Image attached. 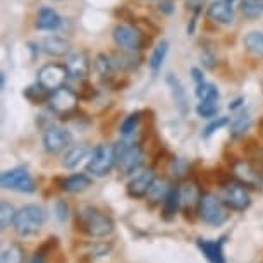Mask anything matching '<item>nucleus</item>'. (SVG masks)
<instances>
[{"instance_id": "1", "label": "nucleus", "mask_w": 263, "mask_h": 263, "mask_svg": "<svg viewBox=\"0 0 263 263\" xmlns=\"http://www.w3.org/2000/svg\"><path fill=\"white\" fill-rule=\"evenodd\" d=\"M76 229L91 237H105L114 231V220L95 206H83L76 215Z\"/></svg>"}, {"instance_id": "2", "label": "nucleus", "mask_w": 263, "mask_h": 263, "mask_svg": "<svg viewBox=\"0 0 263 263\" xmlns=\"http://www.w3.org/2000/svg\"><path fill=\"white\" fill-rule=\"evenodd\" d=\"M45 210L38 205H24L16 212L12 227L17 236L21 237H31L38 234L42 226L45 224Z\"/></svg>"}, {"instance_id": "3", "label": "nucleus", "mask_w": 263, "mask_h": 263, "mask_svg": "<svg viewBox=\"0 0 263 263\" xmlns=\"http://www.w3.org/2000/svg\"><path fill=\"white\" fill-rule=\"evenodd\" d=\"M229 210L231 208L226 205V201L222 198H218L213 193H203L198 215L205 224L212 227H220L229 218Z\"/></svg>"}, {"instance_id": "4", "label": "nucleus", "mask_w": 263, "mask_h": 263, "mask_svg": "<svg viewBox=\"0 0 263 263\" xmlns=\"http://www.w3.org/2000/svg\"><path fill=\"white\" fill-rule=\"evenodd\" d=\"M114 148H116V158H117L116 167L124 176L135 174L143 165V162H145V153H143L141 146L129 145L127 141H119L114 145Z\"/></svg>"}, {"instance_id": "5", "label": "nucleus", "mask_w": 263, "mask_h": 263, "mask_svg": "<svg viewBox=\"0 0 263 263\" xmlns=\"http://www.w3.org/2000/svg\"><path fill=\"white\" fill-rule=\"evenodd\" d=\"M116 163H117V158H116V148H114V145L102 143V145H98L95 150L91 152L86 171L90 172L91 176L103 177L112 172Z\"/></svg>"}, {"instance_id": "6", "label": "nucleus", "mask_w": 263, "mask_h": 263, "mask_svg": "<svg viewBox=\"0 0 263 263\" xmlns=\"http://www.w3.org/2000/svg\"><path fill=\"white\" fill-rule=\"evenodd\" d=\"M0 184L4 190H14L19 193H34L36 191V182L24 167H16L11 171L2 172L0 176Z\"/></svg>"}, {"instance_id": "7", "label": "nucleus", "mask_w": 263, "mask_h": 263, "mask_svg": "<svg viewBox=\"0 0 263 263\" xmlns=\"http://www.w3.org/2000/svg\"><path fill=\"white\" fill-rule=\"evenodd\" d=\"M78 102H79V95L72 88H67V86H61L57 90H53L50 93V98H48V105L55 114L59 116H67L71 114L74 108L78 107Z\"/></svg>"}, {"instance_id": "8", "label": "nucleus", "mask_w": 263, "mask_h": 263, "mask_svg": "<svg viewBox=\"0 0 263 263\" xmlns=\"http://www.w3.org/2000/svg\"><path fill=\"white\" fill-rule=\"evenodd\" d=\"M112 38L116 42V45L122 50H140L143 45V34L140 29L129 24H117L112 29Z\"/></svg>"}, {"instance_id": "9", "label": "nucleus", "mask_w": 263, "mask_h": 263, "mask_svg": "<svg viewBox=\"0 0 263 263\" xmlns=\"http://www.w3.org/2000/svg\"><path fill=\"white\" fill-rule=\"evenodd\" d=\"M232 176L237 182H241L246 187H255L258 190L263 177V168L255 167L248 160H234L232 162Z\"/></svg>"}, {"instance_id": "10", "label": "nucleus", "mask_w": 263, "mask_h": 263, "mask_svg": "<svg viewBox=\"0 0 263 263\" xmlns=\"http://www.w3.org/2000/svg\"><path fill=\"white\" fill-rule=\"evenodd\" d=\"M224 201L234 212H245L251 206V196L241 182H227L224 186Z\"/></svg>"}, {"instance_id": "11", "label": "nucleus", "mask_w": 263, "mask_h": 263, "mask_svg": "<svg viewBox=\"0 0 263 263\" xmlns=\"http://www.w3.org/2000/svg\"><path fill=\"white\" fill-rule=\"evenodd\" d=\"M72 143V135L64 127L52 126L43 133V148L50 155H57Z\"/></svg>"}, {"instance_id": "12", "label": "nucleus", "mask_w": 263, "mask_h": 263, "mask_svg": "<svg viewBox=\"0 0 263 263\" xmlns=\"http://www.w3.org/2000/svg\"><path fill=\"white\" fill-rule=\"evenodd\" d=\"M67 78V69L66 66H61V64H47L38 71V83L42 86H45L48 91H53L57 88L64 86Z\"/></svg>"}, {"instance_id": "13", "label": "nucleus", "mask_w": 263, "mask_h": 263, "mask_svg": "<svg viewBox=\"0 0 263 263\" xmlns=\"http://www.w3.org/2000/svg\"><path fill=\"white\" fill-rule=\"evenodd\" d=\"M157 177L153 171H145L141 174H138V176L133 177L131 181L127 182L126 186V193L129 198H133V200H143V198L148 196V193L155 184Z\"/></svg>"}, {"instance_id": "14", "label": "nucleus", "mask_w": 263, "mask_h": 263, "mask_svg": "<svg viewBox=\"0 0 263 263\" xmlns=\"http://www.w3.org/2000/svg\"><path fill=\"white\" fill-rule=\"evenodd\" d=\"M179 191H181V210L186 213V217L193 215V213H198L203 193L200 191L196 182H184L182 186H179Z\"/></svg>"}, {"instance_id": "15", "label": "nucleus", "mask_w": 263, "mask_h": 263, "mask_svg": "<svg viewBox=\"0 0 263 263\" xmlns=\"http://www.w3.org/2000/svg\"><path fill=\"white\" fill-rule=\"evenodd\" d=\"M90 67H91L90 59H88L84 52H72L66 59V69L69 72V78L78 79V81H83V79L88 78Z\"/></svg>"}, {"instance_id": "16", "label": "nucleus", "mask_w": 263, "mask_h": 263, "mask_svg": "<svg viewBox=\"0 0 263 263\" xmlns=\"http://www.w3.org/2000/svg\"><path fill=\"white\" fill-rule=\"evenodd\" d=\"M165 81H167L168 90H171L174 105H176V108L182 114V116H186V114L190 112V100H187V93H186L184 84H182L179 78L174 76V74H168Z\"/></svg>"}, {"instance_id": "17", "label": "nucleus", "mask_w": 263, "mask_h": 263, "mask_svg": "<svg viewBox=\"0 0 263 263\" xmlns=\"http://www.w3.org/2000/svg\"><path fill=\"white\" fill-rule=\"evenodd\" d=\"M227 237L222 236L220 239H198L196 245L200 248V251L205 255V258L210 263H227L224 255V242Z\"/></svg>"}, {"instance_id": "18", "label": "nucleus", "mask_w": 263, "mask_h": 263, "mask_svg": "<svg viewBox=\"0 0 263 263\" xmlns=\"http://www.w3.org/2000/svg\"><path fill=\"white\" fill-rule=\"evenodd\" d=\"M234 0H217L208 7V17L218 24H231L234 21Z\"/></svg>"}, {"instance_id": "19", "label": "nucleus", "mask_w": 263, "mask_h": 263, "mask_svg": "<svg viewBox=\"0 0 263 263\" xmlns=\"http://www.w3.org/2000/svg\"><path fill=\"white\" fill-rule=\"evenodd\" d=\"M42 48H43V52L52 57H62V55H67L69 50H71V43H69V40L66 38L52 34V36H47L42 42Z\"/></svg>"}, {"instance_id": "20", "label": "nucleus", "mask_w": 263, "mask_h": 263, "mask_svg": "<svg viewBox=\"0 0 263 263\" xmlns=\"http://www.w3.org/2000/svg\"><path fill=\"white\" fill-rule=\"evenodd\" d=\"M62 26V17L59 16L57 11H53L52 7H43L38 12L36 17V28L42 31H55Z\"/></svg>"}, {"instance_id": "21", "label": "nucleus", "mask_w": 263, "mask_h": 263, "mask_svg": "<svg viewBox=\"0 0 263 263\" xmlns=\"http://www.w3.org/2000/svg\"><path fill=\"white\" fill-rule=\"evenodd\" d=\"M93 66H95L97 74L103 79V81H112V79L116 78L117 66H116V62H114V59L105 55V53H98L95 57Z\"/></svg>"}, {"instance_id": "22", "label": "nucleus", "mask_w": 263, "mask_h": 263, "mask_svg": "<svg viewBox=\"0 0 263 263\" xmlns=\"http://www.w3.org/2000/svg\"><path fill=\"white\" fill-rule=\"evenodd\" d=\"M91 186V179L86 174H72L61 182V190L66 193H83Z\"/></svg>"}, {"instance_id": "23", "label": "nucleus", "mask_w": 263, "mask_h": 263, "mask_svg": "<svg viewBox=\"0 0 263 263\" xmlns=\"http://www.w3.org/2000/svg\"><path fill=\"white\" fill-rule=\"evenodd\" d=\"M91 152L93 150H90V146H86V145H76V146L69 148L67 153L64 155L62 165L66 168H76L84 158H88V155H91Z\"/></svg>"}, {"instance_id": "24", "label": "nucleus", "mask_w": 263, "mask_h": 263, "mask_svg": "<svg viewBox=\"0 0 263 263\" xmlns=\"http://www.w3.org/2000/svg\"><path fill=\"white\" fill-rule=\"evenodd\" d=\"M163 213H165V218H172L177 212L181 210V191L177 186H171L165 195V200H163Z\"/></svg>"}, {"instance_id": "25", "label": "nucleus", "mask_w": 263, "mask_h": 263, "mask_svg": "<svg viewBox=\"0 0 263 263\" xmlns=\"http://www.w3.org/2000/svg\"><path fill=\"white\" fill-rule=\"evenodd\" d=\"M231 126V138H234V140H237V138H242L246 135V131L251 127V117L248 112H237L234 117H232V121L229 122Z\"/></svg>"}, {"instance_id": "26", "label": "nucleus", "mask_w": 263, "mask_h": 263, "mask_svg": "<svg viewBox=\"0 0 263 263\" xmlns=\"http://www.w3.org/2000/svg\"><path fill=\"white\" fill-rule=\"evenodd\" d=\"M112 59L116 62L117 69H122V71H135L140 66V57L133 50H122L121 48V52L114 53Z\"/></svg>"}, {"instance_id": "27", "label": "nucleus", "mask_w": 263, "mask_h": 263, "mask_svg": "<svg viewBox=\"0 0 263 263\" xmlns=\"http://www.w3.org/2000/svg\"><path fill=\"white\" fill-rule=\"evenodd\" d=\"M50 93L45 86H42L40 83L36 84H31V86H28L26 90H24L23 95L28 98L29 102L34 103V105H40V103L43 102H48V98H50Z\"/></svg>"}, {"instance_id": "28", "label": "nucleus", "mask_w": 263, "mask_h": 263, "mask_svg": "<svg viewBox=\"0 0 263 263\" xmlns=\"http://www.w3.org/2000/svg\"><path fill=\"white\" fill-rule=\"evenodd\" d=\"M167 53H168V42H167V40H162V42L158 43L155 48H153V53L150 57V67H152L153 74H157L158 71H160V67H162L163 61H165Z\"/></svg>"}, {"instance_id": "29", "label": "nucleus", "mask_w": 263, "mask_h": 263, "mask_svg": "<svg viewBox=\"0 0 263 263\" xmlns=\"http://www.w3.org/2000/svg\"><path fill=\"white\" fill-rule=\"evenodd\" d=\"M245 47L253 55L263 57V33L261 31H250L245 36Z\"/></svg>"}, {"instance_id": "30", "label": "nucleus", "mask_w": 263, "mask_h": 263, "mask_svg": "<svg viewBox=\"0 0 263 263\" xmlns=\"http://www.w3.org/2000/svg\"><path fill=\"white\" fill-rule=\"evenodd\" d=\"M196 97L200 98V102H218L220 93H218L215 84L203 81L196 84Z\"/></svg>"}, {"instance_id": "31", "label": "nucleus", "mask_w": 263, "mask_h": 263, "mask_svg": "<svg viewBox=\"0 0 263 263\" xmlns=\"http://www.w3.org/2000/svg\"><path fill=\"white\" fill-rule=\"evenodd\" d=\"M241 12L248 19H258L263 16V0H241Z\"/></svg>"}, {"instance_id": "32", "label": "nucleus", "mask_w": 263, "mask_h": 263, "mask_svg": "<svg viewBox=\"0 0 263 263\" xmlns=\"http://www.w3.org/2000/svg\"><path fill=\"white\" fill-rule=\"evenodd\" d=\"M0 263H24V250L21 245L12 242L2 251V260Z\"/></svg>"}, {"instance_id": "33", "label": "nucleus", "mask_w": 263, "mask_h": 263, "mask_svg": "<svg viewBox=\"0 0 263 263\" xmlns=\"http://www.w3.org/2000/svg\"><path fill=\"white\" fill-rule=\"evenodd\" d=\"M16 208H14L9 201L0 203V229L6 231L9 226H12L14 217H16Z\"/></svg>"}, {"instance_id": "34", "label": "nucleus", "mask_w": 263, "mask_h": 263, "mask_svg": "<svg viewBox=\"0 0 263 263\" xmlns=\"http://www.w3.org/2000/svg\"><path fill=\"white\" fill-rule=\"evenodd\" d=\"M138 124H140V112H135L131 116H127L121 124V135L122 136H131L136 133Z\"/></svg>"}, {"instance_id": "35", "label": "nucleus", "mask_w": 263, "mask_h": 263, "mask_svg": "<svg viewBox=\"0 0 263 263\" xmlns=\"http://www.w3.org/2000/svg\"><path fill=\"white\" fill-rule=\"evenodd\" d=\"M167 191H168V187L165 184H160V182L155 181V184H153V187L150 190V193H148L146 198L152 201V205H157V203H163Z\"/></svg>"}, {"instance_id": "36", "label": "nucleus", "mask_w": 263, "mask_h": 263, "mask_svg": "<svg viewBox=\"0 0 263 263\" xmlns=\"http://www.w3.org/2000/svg\"><path fill=\"white\" fill-rule=\"evenodd\" d=\"M57 248H59V237L57 236H50L36 248V251H34V253L47 258L48 255H52L53 251H57Z\"/></svg>"}, {"instance_id": "37", "label": "nucleus", "mask_w": 263, "mask_h": 263, "mask_svg": "<svg viewBox=\"0 0 263 263\" xmlns=\"http://www.w3.org/2000/svg\"><path fill=\"white\" fill-rule=\"evenodd\" d=\"M198 116L203 119H212L217 116L218 112V103L217 102H200L196 107Z\"/></svg>"}, {"instance_id": "38", "label": "nucleus", "mask_w": 263, "mask_h": 263, "mask_svg": "<svg viewBox=\"0 0 263 263\" xmlns=\"http://www.w3.org/2000/svg\"><path fill=\"white\" fill-rule=\"evenodd\" d=\"M231 122V119L229 117H218L215 119V121H212L208 126L205 127V131H203V138H210L213 133H217V131H220L222 127L227 126V124Z\"/></svg>"}, {"instance_id": "39", "label": "nucleus", "mask_w": 263, "mask_h": 263, "mask_svg": "<svg viewBox=\"0 0 263 263\" xmlns=\"http://www.w3.org/2000/svg\"><path fill=\"white\" fill-rule=\"evenodd\" d=\"M112 250L110 245H105V242H97V245H93L90 248V253H88V256H105L108 255Z\"/></svg>"}, {"instance_id": "40", "label": "nucleus", "mask_w": 263, "mask_h": 263, "mask_svg": "<svg viewBox=\"0 0 263 263\" xmlns=\"http://www.w3.org/2000/svg\"><path fill=\"white\" fill-rule=\"evenodd\" d=\"M55 217H57V220H59V222H62V224L69 218V206H67V203H66V201L59 200V201L55 203Z\"/></svg>"}, {"instance_id": "41", "label": "nucleus", "mask_w": 263, "mask_h": 263, "mask_svg": "<svg viewBox=\"0 0 263 263\" xmlns=\"http://www.w3.org/2000/svg\"><path fill=\"white\" fill-rule=\"evenodd\" d=\"M186 171H187V163L179 160V158H174V160H172V167H171L172 176L174 177H181V176H184Z\"/></svg>"}, {"instance_id": "42", "label": "nucleus", "mask_w": 263, "mask_h": 263, "mask_svg": "<svg viewBox=\"0 0 263 263\" xmlns=\"http://www.w3.org/2000/svg\"><path fill=\"white\" fill-rule=\"evenodd\" d=\"M206 0H186V7L193 11L195 14H200L201 12V7L205 6Z\"/></svg>"}, {"instance_id": "43", "label": "nucleus", "mask_w": 263, "mask_h": 263, "mask_svg": "<svg viewBox=\"0 0 263 263\" xmlns=\"http://www.w3.org/2000/svg\"><path fill=\"white\" fill-rule=\"evenodd\" d=\"M158 9L163 11L165 14H171L172 12V2H171V0H162V2L158 4Z\"/></svg>"}, {"instance_id": "44", "label": "nucleus", "mask_w": 263, "mask_h": 263, "mask_svg": "<svg viewBox=\"0 0 263 263\" xmlns=\"http://www.w3.org/2000/svg\"><path fill=\"white\" fill-rule=\"evenodd\" d=\"M191 74H193V79H195V83L196 84H200V83H203L205 79H203V74H201V71L200 69H191Z\"/></svg>"}, {"instance_id": "45", "label": "nucleus", "mask_w": 263, "mask_h": 263, "mask_svg": "<svg viewBox=\"0 0 263 263\" xmlns=\"http://www.w3.org/2000/svg\"><path fill=\"white\" fill-rule=\"evenodd\" d=\"M45 260L47 258L45 256H42V255H36V253H34V255L29 258L28 260V263H45Z\"/></svg>"}, {"instance_id": "46", "label": "nucleus", "mask_w": 263, "mask_h": 263, "mask_svg": "<svg viewBox=\"0 0 263 263\" xmlns=\"http://www.w3.org/2000/svg\"><path fill=\"white\" fill-rule=\"evenodd\" d=\"M241 102H245V100H242V98H237L236 102H232V103H231V105H229V108H231V110H236V108H239V107L242 105Z\"/></svg>"}, {"instance_id": "47", "label": "nucleus", "mask_w": 263, "mask_h": 263, "mask_svg": "<svg viewBox=\"0 0 263 263\" xmlns=\"http://www.w3.org/2000/svg\"><path fill=\"white\" fill-rule=\"evenodd\" d=\"M0 81H2L0 83V86H2V90H4V88H6V72L0 74Z\"/></svg>"}, {"instance_id": "48", "label": "nucleus", "mask_w": 263, "mask_h": 263, "mask_svg": "<svg viewBox=\"0 0 263 263\" xmlns=\"http://www.w3.org/2000/svg\"><path fill=\"white\" fill-rule=\"evenodd\" d=\"M258 190H261V191H263V177H261V182H260V187H258Z\"/></svg>"}]
</instances>
